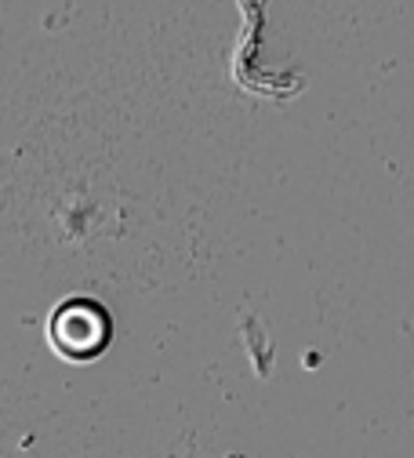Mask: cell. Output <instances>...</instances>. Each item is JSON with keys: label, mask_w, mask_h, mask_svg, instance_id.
Returning a JSON list of instances; mask_svg holds the SVG:
<instances>
[{"label": "cell", "mask_w": 414, "mask_h": 458, "mask_svg": "<svg viewBox=\"0 0 414 458\" xmlns=\"http://www.w3.org/2000/svg\"><path fill=\"white\" fill-rule=\"evenodd\" d=\"M109 313L95 299H70L51 313L47 338L66 360H91L109 346Z\"/></svg>", "instance_id": "cell-1"}]
</instances>
